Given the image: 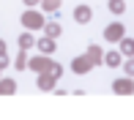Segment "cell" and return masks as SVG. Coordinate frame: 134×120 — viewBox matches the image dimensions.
<instances>
[{
  "label": "cell",
  "instance_id": "7a4b0ae2",
  "mask_svg": "<svg viewBox=\"0 0 134 120\" xmlns=\"http://www.w3.org/2000/svg\"><path fill=\"white\" fill-rule=\"evenodd\" d=\"M123 49H126V52H131V55H134V41H126V44H123Z\"/></svg>",
  "mask_w": 134,
  "mask_h": 120
},
{
  "label": "cell",
  "instance_id": "3957f363",
  "mask_svg": "<svg viewBox=\"0 0 134 120\" xmlns=\"http://www.w3.org/2000/svg\"><path fill=\"white\" fill-rule=\"evenodd\" d=\"M126 71H129V74H134V60H131L129 65H126Z\"/></svg>",
  "mask_w": 134,
  "mask_h": 120
},
{
  "label": "cell",
  "instance_id": "6da1fadb",
  "mask_svg": "<svg viewBox=\"0 0 134 120\" xmlns=\"http://www.w3.org/2000/svg\"><path fill=\"white\" fill-rule=\"evenodd\" d=\"M77 19H80V22L90 19V8H77Z\"/></svg>",
  "mask_w": 134,
  "mask_h": 120
}]
</instances>
